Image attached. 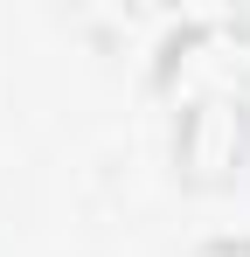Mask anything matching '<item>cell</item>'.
Segmentation results:
<instances>
[{
	"label": "cell",
	"instance_id": "cell-1",
	"mask_svg": "<svg viewBox=\"0 0 250 257\" xmlns=\"http://www.w3.org/2000/svg\"><path fill=\"white\" fill-rule=\"evenodd\" d=\"M250 167V90H202L174 118V174L188 188H229Z\"/></svg>",
	"mask_w": 250,
	"mask_h": 257
},
{
	"label": "cell",
	"instance_id": "cell-2",
	"mask_svg": "<svg viewBox=\"0 0 250 257\" xmlns=\"http://www.w3.org/2000/svg\"><path fill=\"white\" fill-rule=\"evenodd\" d=\"M195 257H250V236H208Z\"/></svg>",
	"mask_w": 250,
	"mask_h": 257
}]
</instances>
